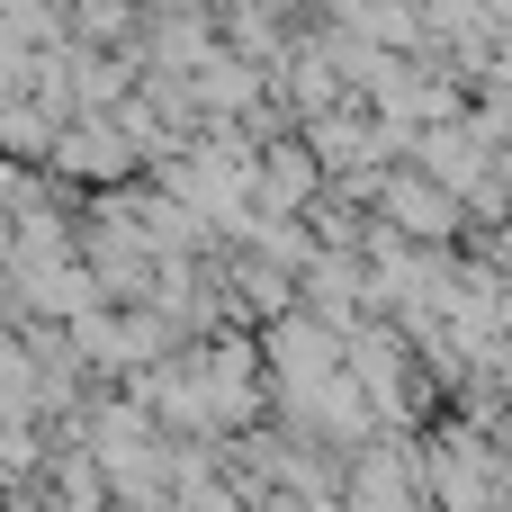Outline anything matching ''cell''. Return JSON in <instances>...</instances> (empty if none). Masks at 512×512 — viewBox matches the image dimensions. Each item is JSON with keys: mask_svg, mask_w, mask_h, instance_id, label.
I'll return each instance as SVG.
<instances>
[{"mask_svg": "<svg viewBox=\"0 0 512 512\" xmlns=\"http://www.w3.org/2000/svg\"><path fill=\"white\" fill-rule=\"evenodd\" d=\"M54 189H117V180H135L144 162H135V144H126V126L108 117V108H72L63 126H54V144H45V162H36Z\"/></svg>", "mask_w": 512, "mask_h": 512, "instance_id": "6da1fadb", "label": "cell"}, {"mask_svg": "<svg viewBox=\"0 0 512 512\" xmlns=\"http://www.w3.org/2000/svg\"><path fill=\"white\" fill-rule=\"evenodd\" d=\"M369 207H378V225L387 234H405V243H450L468 216H459V198L432 180V171H414V162H387L378 171V189H369Z\"/></svg>", "mask_w": 512, "mask_h": 512, "instance_id": "7a4b0ae2", "label": "cell"}, {"mask_svg": "<svg viewBox=\"0 0 512 512\" xmlns=\"http://www.w3.org/2000/svg\"><path fill=\"white\" fill-rule=\"evenodd\" d=\"M324 189V162L306 153V135L288 126V135H270L261 153H252V216H306V198Z\"/></svg>", "mask_w": 512, "mask_h": 512, "instance_id": "3957f363", "label": "cell"}]
</instances>
